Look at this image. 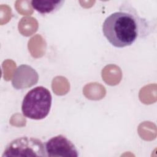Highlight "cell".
I'll return each instance as SVG.
<instances>
[{
  "label": "cell",
  "instance_id": "cell-1",
  "mask_svg": "<svg viewBox=\"0 0 157 157\" xmlns=\"http://www.w3.org/2000/svg\"><path fill=\"white\" fill-rule=\"evenodd\" d=\"M153 29L150 21L140 17L126 2L120 6L118 11L108 16L102 26L104 37L117 48L131 45L137 39L148 36Z\"/></svg>",
  "mask_w": 157,
  "mask_h": 157
},
{
  "label": "cell",
  "instance_id": "cell-2",
  "mask_svg": "<svg viewBox=\"0 0 157 157\" xmlns=\"http://www.w3.org/2000/svg\"><path fill=\"white\" fill-rule=\"evenodd\" d=\"M52 102L50 91L42 86H36L25 96L21 104L22 113L29 119L42 120L48 115Z\"/></svg>",
  "mask_w": 157,
  "mask_h": 157
},
{
  "label": "cell",
  "instance_id": "cell-3",
  "mask_svg": "<svg viewBox=\"0 0 157 157\" xmlns=\"http://www.w3.org/2000/svg\"><path fill=\"white\" fill-rule=\"evenodd\" d=\"M45 157V145L36 137L23 136L13 139L5 148L2 157Z\"/></svg>",
  "mask_w": 157,
  "mask_h": 157
},
{
  "label": "cell",
  "instance_id": "cell-4",
  "mask_svg": "<svg viewBox=\"0 0 157 157\" xmlns=\"http://www.w3.org/2000/svg\"><path fill=\"white\" fill-rule=\"evenodd\" d=\"M48 157H77L78 152L75 145L66 136L59 134L44 143Z\"/></svg>",
  "mask_w": 157,
  "mask_h": 157
},
{
  "label": "cell",
  "instance_id": "cell-5",
  "mask_svg": "<svg viewBox=\"0 0 157 157\" xmlns=\"http://www.w3.org/2000/svg\"><path fill=\"white\" fill-rule=\"evenodd\" d=\"M64 1H40L33 0L31 5L37 13L45 15L52 14L61 9Z\"/></svg>",
  "mask_w": 157,
  "mask_h": 157
}]
</instances>
